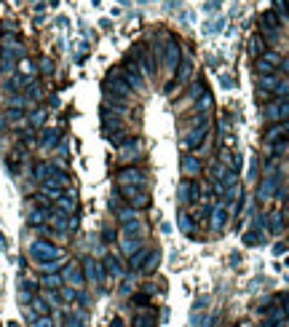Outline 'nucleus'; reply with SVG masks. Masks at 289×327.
I'll use <instances>...</instances> for the list:
<instances>
[{
    "instance_id": "nucleus-4",
    "label": "nucleus",
    "mask_w": 289,
    "mask_h": 327,
    "mask_svg": "<svg viewBox=\"0 0 289 327\" xmlns=\"http://www.w3.org/2000/svg\"><path fill=\"white\" fill-rule=\"evenodd\" d=\"M118 182H120V185H142V182H144V174H142L139 169H134V167H129V169H120Z\"/></svg>"
},
{
    "instance_id": "nucleus-15",
    "label": "nucleus",
    "mask_w": 289,
    "mask_h": 327,
    "mask_svg": "<svg viewBox=\"0 0 289 327\" xmlns=\"http://www.w3.org/2000/svg\"><path fill=\"white\" fill-rule=\"evenodd\" d=\"M0 56H3V46H0Z\"/></svg>"
},
{
    "instance_id": "nucleus-9",
    "label": "nucleus",
    "mask_w": 289,
    "mask_h": 327,
    "mask_svg": "<svg viewBox=\"0 0 289 327\" xmlns=\"http://www.w3.org/2000/svg\"><path fill=\"white\" fill-rule=\"evenodd\" d=\"M252 54H255L257 59H260V56L265 54V40L260 38V35H255V38H252Z\"/></svg>"
},
{
    "instance_id": "nucleus-16",
    "label": "nucleus",
    "mask_w": 289,
    "mask_h": 327,
    "mask_svg": "<svg viewBox=\"0 0 289 327\" xmlns=\"http://www.w3.org/2000/svg\"><path fill=\"white\" fill-rule=\"evenodd\" d=\"M0 32H3V25H0Z\"/></svg>"
},
{
    "instance_id": "nucleus-12",
    "label": "nucleus",
    "mask_w": 289,
    "mask_h": 327,
    "mask_svg": "<svg viewBox=\"0 0 289 327\" xmlns=\"http://www.w3.org/2000/svg\"><path fill=\"white\" fill-rule=\"evenodd\" d=\"M62 295H65V300H72V298H75V293H72V290H62Z\"/></svg>"
},
{
    "instance_id": "nucleus-11",
    "label": "nucleus",
    "mask_w": 289,
    "mask_h": 327,
    "mask_svg": "<svg viewBox=\"0 0 289 327\" xmlns=\"http://www.w3.org/2000/svg\"><path fill=\"white\" fill-rule=\"evenodd\" d=\"M32 306H35V311H38V314H46V311H48V309H46V303H43V300H35V303H32Z\"/></svg>"
},
{
    "instance_id": "nucleus-14",
    "label": "nucleus",
    "mask_w": 289,
    "mask_h": 327,
    "mask_svg": "<svg viewBox=\"0 0 289 327\" xmlns=\"http://www.w3.org/2000/svg\"><path fill=\"white\" fill-rule=\"evenodd\" d=\"M110 327H123V322H120V319H115V322H113Z\"/></svg>"
},
{
    "instance_id": "nucleus-3",
    "label": "nucleus",
    "mask_w": 289,
    "mask_h": 327,
    "mask_svg": "<svg viewBox=\"0 0 289 327\" xmlns=\"http://www.w3.org/2000/svg\"><path fill=\"white\" fill-rule=\"evenodd\" d=\"M265 118L268 121H289V102H271L265 108Z\"/></svg>"
},
{
    "instance_id": "nucleus-6",
    "label": "nucleus",
    "mask_w": 289,
    "mask_h": 327,
    "mask_svg": "<svg viewBox=\"0 0 289 327\" xmlns=\"http://www.w3.org/2000/svg\"><path fill=\"white\" fill-rule=\"evenodd\" d=\"M190 70H193V65H190V59H182V62H179V73H177V80H174V84H177V86H182V84H185V80L190 78Z\"/></svg>"
},
{
    "instance_id": "nucleus-5",
    "label": "nucleus",
    "mask_w": 289,
    "mask_h": 327,
    "mask_svg": "<svg viewBox=\"0 0 289 327\" xmlns=\"http://www.w3.org/2000/svg\"><path fill=\"white\" fill-rule=\"evenodd\" d=\"M284 137H289V121L276 124L268 129V142H276V139H284Z\"/></svg>"
},
{
    "instance_id": "nucleus-7",
    "label": "nucleus",
    "mask_w": 289,
    "mask_h": 327,
    "mask_svg": "<svg viewBox=\"0 0 289 327\" xmlns=\"http://www.w3.org/2000/svg\"><path fill=\"white\" fill-rule=\"evenodd\" d=\"M260 59H262L265 65H271V67H279V65L284 62V59H281V54H276V51H265Z\"/></svg>"
},
{
    "instance_id": "nucleus-2",
    "label": "nucleus",
    "mask_w": 289,
    "mask_h": 327,
    "mask_svg": "<svg viewBox=\"0 0 289 327\" xmlns=\"http://www.w3.org/2000/svg\"><path fill=\"white\" fill-rule=\"evenodd\" d=\"M120 193H123L134 207H148V204H150L148 193H144L142 188H134V185H120Z\"/></svg>"
},
{
    "instance_id": "nucleus-10",
    "label": "nucleus",
    "mask_w": 289,
    "mask_h": 327,
    "mask_svg": "<svg viewBox=\"0 0 289 327\" xmlns=\"http://www.w3.org/2000/svg\"><path fill=\"white\" fill-rule=\"evenodd\" d=\"M271 150H273L276 156H279V153H289V142H279V145H273Z\"/></svg>"
},
{
    "instance_id": "nucleus-1",
    "label": "nucleus",
    "mask_w": 289,
    "mask_h": 327,
    "mask_svg": "<svg viewBox=\"0 0 289 327\" xmlns=\"http://www.w3.org/2000/svg\"><path fill=\"white\" fill-rule=\"evenodd\" d=\"M30 252H32V258H38L40 263H48V260H54V258H59V255H62L56 247H48L46 241H35Z\"/></svg>"
},
{
    "instance_id": "nucleus-8",
    "label": "nucleus",
    "mask_w": 289,
    "mask_h": 327,
    "mask_svg": "<svg viewBox=\"0 0 289 327\" xmlns=\"http://www.w3.org/2000/svg\"><path fill=\"white\" fill-rule=\"evenodd\" d=\"M65 276H67V279H72V282H75V287H80V284H83V276H80V271H78L75 265H67V268H65Z\"/></svg>"
},
{
    "instance_id": "nucleus-13",
    "label": "nucleus",
    "mask_w": 289,
    "mask_h": 327,
    "mask_svg": "<svg viewBox=\"0 0 289 327\" xmlns=\"http://www.w3.org/2000/svg\"><path fill=\"white\" fill-rule=\"evenodd\" d=\"M38 327H51V319H46V317H43V319L38 322Z\"/></svg>"
}]
</instances>
